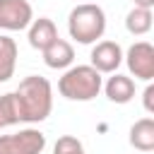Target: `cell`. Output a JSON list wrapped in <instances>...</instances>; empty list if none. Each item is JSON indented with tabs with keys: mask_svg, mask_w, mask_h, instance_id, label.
<instances>
[{
	"mask_svg": "<svg viewBox=\"0 0 154 154\" xmlns=\"http://www.w3.org/2000/svg\"><path fill=\"white\" fill-rule=\"evenodd\" d=\"M12 94L19 108V123H41L53 111V87L41 75L24 77Z\"/></svg>",
	"mask_w": 154,
	"mask_h": 154,
	"instance_id": "obj_1",
	"label": "cell"
},
{
	"mask_svg": "<svg viewBox=\"0 0 154 154\" xmlns=\"http://www.w3.org/2000/svg\"><path fill=\"white\" fill-rule=\"evenodd\" d=\"M106 31V12L96 2H82L67 14V34L82 46L96 43Z\"/></svg>",
	"mask_w": 154,
	"mask_h": 154,
	"instance_id": "obj_2",
	"label": "cell"
},
{
	"mask_svg": "<svg viewBox=\"0 0 154 154\" xmlns=\"http://www.w3.org/2000/svg\"><path fill=\"white\" fill-rule=\"evenodd\" d=\"M101 87H103V77L91 65L67 67L58 79V91L67 101H91L99 96Z\"/></svg>",
	"mask_w": 154,
	"mask_h": 154,
	"instance_id": "obj_3",
	"label": "cell"
},
{
	"mask_svg": "<svg viewBox=\"0 0 154 154\" xmlns=\"http://www.w3.org/2000/svg\"><path fill=\"white\" fill-rule=\"evenodd\" d=\"M46 149V135L36 128L0 135V154H41Z\"/></svg>",
	"mask_w": 154,
	"mask_h": 154,
	"instance_id": "obj_4",
	"label": "cell"
},
{
	"mask_svg": "<svg viewBox=\"0 0 154 154\" xmlns=\"http://www.w3.org/2000/svg\"><path fill=\"white\" fill-rule=\"evenodd\" d=\"M123 60L130 75H135V79L142 82L154 79V46L149 41H135L128 48V53H123Z\"/></svg>",
	"mask_w": 154,
	"mask_h": 154,
	"instance_id": "obj_5",
	"label": "cell"
},
{
	"mask_svg": "<svg viewBox=\"0 0 154 154\" xmlns=\"http://www.w3.org/2000/svg\"><path fill=\"white\" fill-rule=\"evenodd\" d=\"M34 10L29 0H0V29L2 31H22L31 24Z\"/></svg>",
	"mask_w": 154,
	"mask_h": 154,
	"instance_id": "obj_6",
	"label": "cell"
},
{
	"mask_svg": "<svg viewBox=\"0 0 154 154\" xmlns=\"http://www.w3.org/2000/svg\"><path fill=\"white\" fill-rule=\"evenodd\" d=\"M89 60H91L89 65L94 70H99L101 75H111L123 63V48H120L118 41H96L94 48H91Z\"/></svg>",
	"mask_w": 154,
	"mask_h": 154,
	"instance_id": "obj_7",
	"label": "cell"
},
{
	"mask_svg": "<svg viewBox=\"0 0 154 154\" xmlns=\"http://www.w3.org/2000/svg\"><path fill=\"white\" fill-rule=\"evenodd\" d=\"M108 96V101L113 103H130L135 99V79L128 77V75H120V72H111V77L106 79V84L101 87Z\"/></svg>",
	"mask_w": 154,
	"mask_h": 154,
	"instance_id": "obj_8",
	"label": "cell"
},
{
	"mask_svg": "<svg viewBox=\"0 0 154 154\" xmlns=\"http://www.w3.org/2000/svg\"><path fill=\"white\" fill-rule=\"evenodd\" d=\"M41 55H43L46 67H51V70H65V67H70L72 60H75V48H72L70 41H65V38L58 36L48 48L41 51Z\"/></svg>",
	"mask_w": 154,
	"mask_h": 154,
	"instance_id": "obj_9",
	"label": "cell"
},
{
	"mask_svg": "<svg viewBox=\"0 0 154 154\" xmlns=\"http://www.w3.org/2000/svg\"><path fill=\"white\" fill-rule=\"evenodd\" d=\"M26 38H29V46L36 48V51H43L48 48L55 38H58V29L53 24V19L48 17H38V19H31V24L26 26Z\"/></svg>",
	"mask_w": 154,
	"mask_h": 154,
	"instance_id": "obj_10",
	"label": "cell"
},
{
	"mask_svg": "<svg viewBox=\"0 0 154 154\" xmlns=\"http://www.w3.org/2000/svg\"><path fill=\"white\" fill-rule=\"evenodd\" d=\"M128 142L137 149V152H152L154 149V118H140L130 125V135Z\"/></svg>",
	"mask_w": 154,
	"mask_h": 154,
	"instance_id": "obj_11",
	"label": "cell"
},
{
	"mask_svg": "<svg viewBox=\"0 0 154 154\" xmlns=\"http://www.w3.org/2000/svg\"><path fill=\"white\" fill-rule=\"evenodd\" d=\"M152 24H154V14L149 7H132L128 14H125V29L132 34V36H144L152 31Z\"/></svg>",
	"mask_w": 154,
	"mask_h": 154,
	"instance_id": "obj_12",
	"label": "cell"
},
{
	"mask_svg": "<svg viewBox=\"0 0 154 154\" xmlns=\"http://www.w3.org/2000/svg\"><path fill=\"white\" fill-rule=\"evenodd\" d=\"M17 67V43L10 36L0 34V82H7Z\"/></svg>",
	"mask_w": 154,
	"mask_h": 154,
	"instance_id": "obj_13",
	"label": "cell"
},
{
	"mask_svg": "<svg viewBox=\"0 0 154 154\" xmlns=\"http://www.w3.org/2000/svg\"><path fill=\"white\" fill-rule=\"evenodd\" d=\"M14 123H19V108H17L14 94L12 91L0 94V128H10Z\"/></svg>",
	"mask_w": 154,
	"mask_h": 154,
	"instance_id": "obj_14",
	"label": "cell"
},
{
	"mask_svg": "<svg viewBox=\"0 0 154 154\" xmlns=\"http://www.w3.org/2000/svg\"><path fill=\"white\" fill-rule=\"evenodd\" d=\"M53 154H87V152L75 135H60L53 144Z\"/></svg>",
	"mask_w": 154,
	"mask_h": 154,
	"instance_id": "obj_15",
	"label": "cell"
},
{
	"mask_svg": "<svg viewBox=\"0 0 154 154\" xmlns=\"http://www.w3.org/2000/svg\"><path fill=\"white\" fill-rule=\"evenodd\" d=\"M142 103L147 113H154V84H147V89L142 91Z\"/></svg>",
	"mask_w": 154,
	"mask_h": 154,
	"instance_id": "obj_16",
	"label": "cell"
},
{
	"mask_svg": "<svg viewBox=\"0 0 154 154\" xmlns=\"http://www.w3.org/2000/svg\"><path fill=\"white\" fill-rule=\"evenodd\" d=\"M132 2H135V7H149V10L154 7V0H132Z\"/></svg>",
	"mask_w": 154,
	"mask_h": 154,
	"instance_id": "obj_17",
	"label": "cell"
}]
</instances>
